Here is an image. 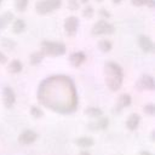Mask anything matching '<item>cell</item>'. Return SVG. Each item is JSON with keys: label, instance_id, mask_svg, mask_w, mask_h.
<instances>
[{"label": "cell", "instance_id": "1", "mask_svg": "<svg viewBox=\"0 0 155 155\" xmlns=\"http://www.w3.org/2000/svg\"><path fill=\"white\" fill-rule=\"evenodd\" d=\"M38 99L57 113H71L78 104L74 82L65 75H52L42 80L38 88Z\"/></svg>", "mask_w": 155, "mask_h": 155}, {"label": "cell", "instance_id": "2", "mask_svg": "<svg viewBox=\"0 0 155 155\" xmlns=\"http://www.w3.org/2000/svg\"><path fill=\"white\" fill-rule=\"evenodd\" d=\"M124 73L122 68L115 62H107L104 64V82L110 91H117L122 86Z\"/></svg>", "mask_w": 155, "mask_h": 155}, {"label": "cell", "instance_id": "3", "mask_svg": "<svg viewBox=\"0 0 155 155\" xmlns=\"http://www.w3.org/2000/svg\"><path fill=\"white\" fill-rule=\"evenodd\" d=\"M65 45L63 42H57V41H42L41 42V52L44 56H51V57H57L62 56L65 53Z\"/></svg>", "mask_w": 155, "mask_h": 155}, {"label": "cell", "instance_id": "4", "mask_svg": "<svg viewBox=\"0 0 155 155\" xmlns=\"http://www.w3.org/2000/svg\"><path fill=\"white\" fill-rule=\"evenodd\" d=\"M62 5V0H39L35 4V10L39 15H47L58 10Z\"/></svg>", "mask_w": 155, "mask_h": 155}, {"label": "cell", "instance_id": "5", "mask_svg": "<svg viewBox=\"0 0 155 155\" xmlns=\"http://www.w3.org/2000/svg\"><path fill=\"white\" fill-rule=\"evenodd\" d=\"M115 30L114 25L109 22H107L105 19H99L97 21L93 27H92V30H91V34L93 36H99V35H109V34H113Z\"/></svg>", "mask_w": 155, "mask_h": 155}, {"label": "cell", "instance_id": "6", "mask_svg": "<svg viewBox=\"0 0 155 155\" xmlns=\"http://www.w3.org/2000/svg\"><path fill=\"white\" fill-rule=\"evenodd\" d=\"M78 27H79L78 17L70 16V17L65 18V21H64V31L68 36H74L78 31Z\"/></svg>", "mask_w": 155, "mask_h": 155}, {"label": "cell", "instance_id": "7", "mask_svg": "<svg viewBox=\"0 0 155 155\" xmlns=\"http://www.w3.org/2000/svg\"><path fill=\"white\" fill-rule=\"evenodd\" d=\"M137 87L139 90H149L153 91L155 88V82L151 75H142L137 81Z\"/></svg>", "mask_w": 155, "mask_h": 155}, {"label": "cell", "instance_id": "8", "mask_svg": "<svg viewBox=\"0 0 155 155\" xmlns=\"http://www.w3.org/2000/svg\"><path fill=\"white\" fill-rule=\"evenodd\" d=\"M2 101H4V105L6 108H11L15 102H16V94L13 92V90L8 86L4 87L2 90Z\"/></svg>", "mask_w": 155, "mask_h": 155}, {"label": "cell", "instance_id": "9", "mask_svg": "<svg viewBox=\"0 0 155 155\" xmlns=\"http://www.w3.org/2000/svg\"><path fill=\"white\" fill-rule=\"evenodd\" d=\"M36 138H38V134H36L34 131H31V130H25V131H23V132L19 134L18 142L22 143V144H31L33 142L36 140Z\"/></svg>", "mask_w": 155, "mask_h": 155}, {"label": "cell", "instance_id": "10", "mask_svg": "<svg viewBox=\"0 0 155 155\" xmlns=\"http://www.w3.org/2000/svg\"><path fill=\"white\" fill-rule=\"evenodd\" d=\"M138 45L143 52H153V50H154V44H153L151 39L145 35H140L138 38Z\"/></svg>", "mask_w": 155, "mask_h": 155}, {"label": "cell", "instance_id": "11", "mask_svg": "<svg viewBox=\"0 0 155 155\" xmlns=\"http://www.w3.org/2000/svg\"><path fill=\"white\" fill-rule=\"evenodd\" d=\"M85 59H86V56H85V53H84L82 51L73 52V53L69 56V62H70V64H71L73 67H75V68L80 67V65L85 62Z\"/></svg>", "mask_w": 155, "mask_h": 155}, {"label": "cell", "instance_id": "12", "mask_svg": "<svg viewBox=\"0 0 155 155\" xmlns=\"http://www.w3.org/2000/svg\"><path fill=\"white\" fill-rule=\"evenodd\" d=\"M131 102H132V99H131V96L130 94H127V93L121 94L119 97V99H117V103H116V107H115V113H120L124 108L130 107Z\"/></svg>", "mask_w": 155, "mask_h": 155}, {"label": "cell", "instance_id": "13", "mask_svg": "<svg viewBox=\"0 0 155 155\" xmlns=\"http://www.w3.org/2000/svg\"><path fill=\"white\" fill-rule=\"evenodd\" d=\"M108 124H109V120H108L107 117H99L98 121H94V122L88 124L87 127H88L90 130H92V131H99V130L107 128Z\"/></svg>", "mask_w": 155, "mask_h": 155}, {"label": "cell", "instance_id": "14", "mask_svg": "<svg viewBox=\"0 0 155 155\" xmlns=\"http://www.w3.org/2000/svg\"><path fill=\"white\" fill-rule=\"evenodd\" d=\"M139 121H140V116H139L138 114L133 113V114H131V115L128 116V119H127V121H126V126H127V128H128L130 131H134V130L138 127Z\"/></svg>", "mask_w": 155, "mask_h": 155}, {"label": "cell", "instance_id": "15", "mask_svg": "<svg viewBox=\"0 0 155 155\" xmlns=\"http://www.w3.org/2000/svg\"><path fill=\"white\" fill-rule=\"evenodd\" d=\"M12 19H13V13L10 12V11L4 12L2 15H0V29L6 28Z\"/></svg>", "mask_w": 155, "mask_h": 155}, {"label": "cell", "instance_id": "16", "mask_svg": "<svg viewBox=\"0 0 155 155\" xmlns=\"http://www.w3.org/2000/svg\"><path fill=\"white\" fill-rule=\"evenodd\" d=\"M93 139L91 138V137H80V138H78V139H75V144L76 145H79L80 148H90V147H92L93 145Z\"/></svg>", "mask_w": 155, "mask_h": 155}, {"label": "cell", "instance_id": "17", "mask_svg": "<svg viewBox=\"0 0 155 155\" xmlns=\"http://www.w3.org/2000/svg\"><path fill=\"white\" fill-rule=\"evenodd\" d=\"M22 68H23L22 62H19L18 59H13V61L10 62V64L7 67V70L10 73H12V74H17V73L22 71Z\"/></svg>", "mask_w": 155, "mask_h": 155}, {"label": "cell", "instance_id": "18", "mask_svg": "<svg viewBox=\"0 0 155 155\" xmlns=\"http://www.w3.org/2000/svg\"><path fill=\"white\" fill-rule=\"evenodd\" d=\"M44 58V53L41 51H36V52H33L29 57V62L31 65H38Z\"/></svg>", "mask_w": 155, "mask_h": 155}, {"label": "cell", "instance_id": "19", "mask_svg": "<svg viewBox=\"0 0 155 155\" xmlns=\"http://www.w3.org/2000/svg\"><path fill=\"white\" fill-rule=\"evenodd\" d=\"M85 114L90 117H101L103 111L99 109V108H96V107H88L87 109H85Z\"/></svg>", "mask_w": 155, "mask_h": 155}, {"label": "cell", "instance_id": "20", "mask_svg": "<svg viewBox=\"0 0 155 155\" xmlns=\"http://www.w3.org/2000/svg\"><path fill=\"white\" fill-rule=\"evenodd\" d=\"M12 29H13V33L16 34H19L22 31H24L25 29V23L23 19H16L13 22V25H12Z\"/></svg>", "mask_w": 155, "mask_h": 155}, {"label": "cell", "instance_id": "21", "mask_svg": "<svg viewBox=\"0 0 155 155\" xmlns=\"http://www.w3.org/2000/svg\"><path fill=\"white\" fill-rule=\"evenodd\" d=\"M98 48H99L102 52H109V51L113 48V45H111V42H110L109 40L103 39V40H101V41L98 42Z\"/></svg>", "mask_w": 155, "mask_h": 155}, {"label": "cell", "instance_id": "22", "mask_svg": "<svg viewBox=\"0 0 155 155\" xmlns=\"http://www.w3.org/2000/svg\"><path fill=\"white\" fill-rule=\"evenodd\" d=\"M27 6H28V0H15V7L18 12L25 11Z\"/></svg>", "mask_w": 155, "mask_h": 155}, {"label": "cell", "instance_id": "23", "mask_svg": "<svg viewBox=\"0 0 155 155\" xmlns=\"http://www.w3.org/2000/svg\"><path fill=\"white\" fill-rule=\"evenodd\" d=\"M131 2L134 6H144V5H148L150 7L154 6V0H131Z\"/></svg>", "mask_w": 155, "mask_h": 155}, {"label": "cell", "instance_id": "24", "mask_svg": "<svg viewBox=\"0 0 155 155\" xmlns=\"http://www.w3.org/2000/svg\"><path fill=\"white\" fill-rule=\"evenodd\" d=\"M1 45L4 47L8 48V50H13L16 47V42L12 41V40H10V39H7V38H2L1 39Z\"/></svg>", "mask_w": 155, "mask_h": 155}, {"label": "cell", "instance_id": "25", "mask_svg": "<svg viewBox=\"0 0 155 155\" xmlns=\"http://www.w3.org/2000/svg\"><path fill=\"white\" fill-rule=\"evenodd\" d=\"M30 114H31L34 117H36V119H39V117H41V116L44 115L42 110H41L39 107H35V105H33V107L30 108Z\"/></svg>", "mask_w": 155, "mask_h": 155}, {"label": "cell", "instance_id": "26", "mask_svg": "<svg viewBox=\"0 0 155 155\" xmlns=\"http://www.w3.org/2000/svg\"><path fill=\"white\" fill-rule=\"evenodd\" d=\"M93 15H94V10H93L92 6H86V7L82 10V16L86 17V18H91Z\"/></svg>", "mask_w": 155, "mask_h": 155}, {"label": "cell", "instance_id": "27", "mask_svg": "<svg viewBox=\"0 0 155 155\" xmlns=\"http://www.w3.org/2000/svg\"><path fill=\"white\" fill-rule=\"evenodd\" d=\"M143 110H144V113H147L148 115H154V113H155V107H154V104H147V105H144Z\"/></svg>", "mask_w": 155, "mask_h": 155}, {"label": "cell", "instance_id": "28", "mask_svg": "<svg viewBox=\"0 0 155 155\" xmlns=\"http://www.w3.org/2000/svg\"><path fill=\"white\" fill-rule=\"evenodd\" d=\"M99 15H101V16H103V17H105V18H107V17H110V13H109V12H107L104 8H101V10H99Z\"/></svg>", "mask_w": 155, "mask_h": 155}, {"label": "cell", "instance_id": "29", "mask_svg": "<svg viewBox=\"0 0 155 155\" xmlns=\"http://www.w3.org/2000/svg\"><path fill=\"white\" fill-rule=\"evenodd\" d=\"M6 61H7L6 56H5L4 53H1V52H0V63H6Z\"/></svg>", "mask_w": 155, "mask_h": 155}, {"label": "cell", "instance_id": "30", "mask_svg": "<svg viewBox=\"0 0 155 155\" xmlns=\"http://www.w3.org/2000/svg\"><path fill=\"white\" fill-rule=\"evenodd\" d=\"M79 155H91V154H90L88 151H86V150H82V151H81Z\"/></svg>", "mask_w": 155, "mask_h": 155}, {"label": "cell", "instance_id": "31", "mask_svg": "<svg viewBox=\"0 0 155 155\" xmlns=\"http://www.w3.org/2000/svg\"><path fill=\"white\" fill-rule=\"evenodd\" d=\"M139 155H151V154H150L149 151H142V153H140Z\"/></svg>", "mask_w": 155, "mask_h": 155}, {"label": "cell", "instance_id": "32", "mask_svg": "<svg viewBox=\"0 0 155 155\" xmlns=\"http://www.w3.org/2000/svg\"><path fill=\"white\" fill-rule=\"evenodd\" d=\"M111 1H113V4H120L122 0H111Z\"/></svg>", "mask_w": 155, "mask_h": 155}, {"label": "cell", "instance_id": "33", "mask_svg": "<svg viewBox=\"0 0 155 155\" xmlns=\"http://www.w3.org/2000/svg\"><path fill=\"white\" fill-rule=\"evenodd\" d=\"M80 2H81V4H87L88 0H80Z\"/></svg>", "mask_w": 155, "mask_h": 155}, {"label": "cell", "instance_id": "34", "mask_svg": "<svg viewBox=\"0 0 155 155\" xmlns=\"http://www.w3.org/2000/svg\"><path fill=\"white\" fill-rule=\"evenodd\" d=\"M96 1H97V2H102L103 0H96Z\"/></svg>", "mask_w": 155, "mask_h": 155}, {"label": "cell", "instance_id": "35", "mask_svg": "<svg viewBox=\"0 0 155 155\" xmlns=\"http://www.w3.org/2000/svg\"><path fill=\"white\" fill-rule=\"evenodd\" d=\"M1 1H2V0H0V4H1Z\"/></svg>", "mask_w": 155, "mask_h": 155}]
</instances>
